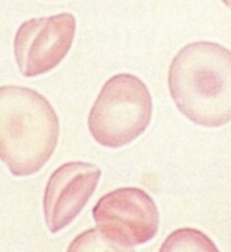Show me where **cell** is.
Returning a JSON list of instances; mask_svg holds the SVG:
<instances>
[{"label":"cell","instance_id":"obj_2","mask_svg":"<svg viewBox=\"0 0 231 252\" xmlns=\"http://www.w3.org/2000/svg\"><path fill=\"white\" fill-rule=\"evenodd\" d=\"M60 123L51 102L35 90L0 88V161L14 176H31L56 150Z\"/></svg>","mask_w":231,"mask_h":252},{"label":"cell","instance_id":"obj_4","mask_svg":"<svg viewBox=\"0 0 231 252\" xmlns=\"http://www.w3.org/2000/svg\"><path fill=\"white\" fill-rule=\"evenodd\" d=\"M97 228L115 251L133 250L152 240L159 229V211L148 193L135 187L104 195L92 209Z\"/></svg>","mask_w":231,"mask_h":252},{"label":"cell","instance_id":"obj_3","mask_svg":"<svg viewBox=\"0 0 231 252\" xmlns=\"http://www.w3.org/2000/svg\"><path fill=\"white\" fill-rule=\"evenodd\" d=\"M152 109L147 85L132 74H117L101 89L88 113V131L101 146H127L150 126Z\"/></svg>","mask_w":231,"mask_h":252},{"label":"cell","instance_id":"obj_1","mask_svg":"<svg viewBox=\"0 0 231 252\" xmlns=\"http://www.w3.org/2000/svg\"><path fill=\"white\" fill-rule=\"evenodd\" d=\"M169 90L192 123L216 128L231 122V51L211 41L185 45L169 68Z\"/></svg>","mask_w":231,"mask_h":252},{"label":"cell","instance_id":"obj_6","mask_svg":"<svg viewBox=\"0 0 231 252\" xmlns=\"http://www.w3.org/2000/svg\"><path fill=\"white\" fill-rule=\"evenodd\" d=\"M101 179L97 165L65 162L53 172L44 192V217L51 233L68 226L85 209Z\"/></svg>","mask_w":231,"mask_h":252},{"label":"cell","instance_id":"obj_9","mask_svg":"<svg viewBox=\"0 0 231 252\" xmlns=\"http://www.w3.org/2000/svg\"><path fill=\"white\" fill-rule=\"evenodd\" d=\"M222 1H223L226 6L229 7V8H230V10H231V0H222Z\"/></svg>","mask_w":231,"mask_h":252},{"label":"cell","instance_id":"obj_8","mask_svg":"<svg viewBox=\"0 0 231 252\" xmlns=\"http://www.w3.org/2000/svg\"><path fill=\"white\" fill-rule=\"evenodd\" d=\"M102 251V250H113L115 247L106 240L98 228L90 229L82 233L72 241L68 247V251Z\"/></svg>","mask_w":231,"mask_h":252},{"label":"cell","instance_id":"obj_5","mask_svg":"<svg viewBox=\"0 0 231 252\" xmlns=\"http://www.w3.org/2000/svg\"><path fill=\"white\" fill-rule=\"evenodd\" d=\"M75 32L76 19L69 12L23 22L14 38V55L21 74L34 78L52 71L69 52Z\"/></svg>","mask_w":231,"mask_h":252},{"label":"cell","instance_id":"obj_7","mask_svg":"<svg viewBox=\"0 0 231 252\" xmlns=\"http://www.w3.org/2000/svg\"><path fill=\"white\" fill-rule=\"evenodd\" d=\"M161 251H218V247L207 235L193 228H181L168 236Z\"/></svg>","mask_w":231,"mask_h":252}]
</instances>
